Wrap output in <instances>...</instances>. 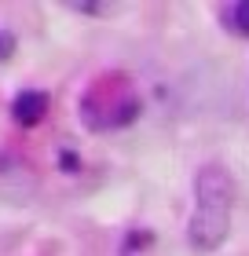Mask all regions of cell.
Returning a JSON list of instances; mask_svg holds the SVG:
<instances>
[{"label":"cell","mask_w":249,"mask_h":256,"mask_svg":"<svg viewBox=\"0 0 249 256\" xmlns=\"http://www.w3.org/2000/svg\"><path fill=\"white\" fill-rule=\"evenodd\" d=\"M234 216V176L223 165H201L194 176V212L187 224V238L201 252L220 249L231 234Z\"/></svg>","instance_id":"cell-1"},{"label":"cell","mask_w":249,"mask_h":256,"mask_svg":"<svg viewBox=\"0 0 249 256\" xmlns=\"http://www.w3.org/2000/svg\"><path fill=\"white\" fill-rule=\"evenodd\" d=\"M33 194V172L22 165L19 158H11L0 150V198H30Z\"/></svg>","instance_id":"cell-2"},{"label":"cell","mask_w":249,"mask_h":256,"mask_svg":"<svg viewBox=\"0 0 249 256\" xmlns=\"http://www.w3.org/2000/svg\"><path fill=\"white\" fill-rule=\"evenodd\" d=\"M44 114H48V96H44V92H22V96H15V102H11V118L22 128L41 124Z\"/></svg>","instance_id":"cell-3"},{"label":"cell","mask_w":249,"mask_h":256,"mask_svg":"<svg viewBox=\"0 0 249 256\" xmlns=\"http://www.w3.org/2000/svg\"><path fill=\"white\" fill-rule=\"evenodd\" d=\"M231 18H234V26H238L245 37H249V0H242V4L231 11Z\"/></svg>","instance_id":"cell-4"},{"label":"cell","mask_w":249,"mask_h":256,"mask_svg":"<svg viewBox=\"0 0 249 256\" xmlns=\"http://www.w3.org/2000/svg\"><path fill=\"white\" fill-rule=\"evenodd\" d=\"M11 48H15V40H11L8 33H0V59H8V55H11Z\"/></svg>","instance_id":"cell-5"}]
</instances>
